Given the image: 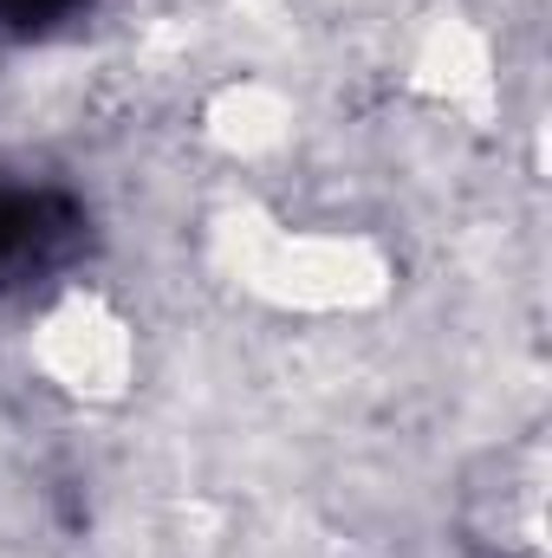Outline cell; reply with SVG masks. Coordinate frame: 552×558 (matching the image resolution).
I'll return each instance as SVG.
<instances>
[{"label":"cell","mask_w":552,"mask_h":558,"mask_svg":"<svg viewBox=\"0 0 552 558\" xmlns=\"http://www.w3.org/2000/svg\"><path fill=\"white\" fill-rule=\"evenodd\" d=\"M85 0H0V26H13V33H46V26H59V20H72Z\"/></svg>","instance_id":"cell-2"},{"label":"cell","mask_w":552,"mask_h":558,"mask_svg":"<svg viewBox=\"0 0 552 558\" xmlns=\"http://www.w3.org/2000/svg\"><path fill=\"white\" fill-rule=\"evenodd\" d=\"M85 241V208L46 182H0V286L59 274Z\"/></svg>","instance_id":"cell-1"}]
</instances>
